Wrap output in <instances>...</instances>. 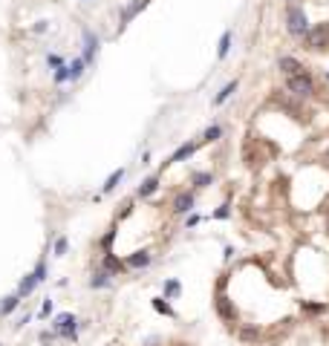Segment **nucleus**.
Returning <instances> with one entry per match:
<instances>
[{
  "label": "nucleus",
  "instance_id": "1",
  "mask_svg": "<svg viewBox=\"0 0 329 346\" xmlns=\"http://www.w3.org/2000/svg\"><path fill=\"white\" fill-rule=\"evenodd\" d=\"M283 29H286V35L294 38V41H303L306 38V32L312 29L309 23V15H306V9H303V3H286V9H283Z\"/></svg>",
  "mask_w": 329,
  "mask_h": 346
},
{
  "label": "nucleus",
  "instance_id": "2",
  "mask_svg": "<svg viewBox=\"0 0 329 346\" xmlns=\"http://www.w3.org/2000/svg\"><path fill=\"white\" fill-rule=\"evenodd\" d=\"M286 89L292 92L294 98H303V101H309L312 96H315V89H318V84H315V78H312V72H297V75H289L286 78Z\"/></svg>",
  "mask_w": 329,
  "mask_h": 346
},
{
  "label": "nucleus",
  "instance_id": "3",
  "mask_svg": "<svg viewBox=\"0 0 329 346\" xmlns=\"http://www.w3.org/2000/svg\"><path fill=\"white\" fill-rule=\"evenodd\" d=\"M49 326L58 332V337H64V340H75V337H78V326H81V323H78V318H75L72 311H64V314H55Z\"/></svg>",
  "mask_w": 329,
  "mask_h": 346
},
{
  "label": "nucleus",
  "instance_id": "4",
  "mask_svg": "<svg viewBox=\"0 0 329 346\" xmlns=\"http://www.w3.org/2000/svg\"><path fill=\"white\" fill-rule=\"evenodd\" d=\"M81 41H84V61H87V67L93 70V67H96V58H98V49H101V41H98V35L89 26H81Z\"/></svg>",
  "mask_w": 329,
  "mask_h": 346
},
{
  "label": "nucleus",
  "instance_id": "5",
  "mask_svg": "<svg viewBox=\"0 0 329 346\" xmlns=\"http://www.w3.org/2000/svg\"><path fill=\"white\" fill-rule=\"evenodd\" d=\"M301 44L306 46V49H326V46H329V23H318V26H312Z\"/></svg>",
  "mask_w": 329,
  "mask_h": 346
},
{
  "label": "nucleus",
  "instance_id": "6",
  "mask_svg": "<svg viewBox=\"0 0 329 346\" xmlns=\"http://www.w3.org/2000/svg\"><path fill=\"white\" fill-rule=\"evenodd\" d=\"M199 144H202V142H182L176 150L168 156V162H162V170H159V173H165V168H173V165H179V162H188L196 150H199Z\"/></svg>",
  "mask_w": 329,
  "mask_h": 346
},
{
  "label": "nucleus",
  "instance_id": "7",
  "mask_svg": "<svg viewBox=\"0 0 329 346\" xmlns=\"http://www.w3.org/2000/svg\"><path fill=\"white\" fill-rule=\"evenodd\" d=\"M194 208H196V191L191 187V191L176 194V199H173V205H170V213H176V216H188Z\"/></svg>",
  "mask_w": 329,
  "mask_h": 346
},
{
  "label": "nucleus",
  "instance_id": "8",
  "mask_svg": "<svg viewBox=\"0 0 329 346\" xmlns=\"http://www.w3.org/2000/svg\"><path fill=\"white\" fill-rule=\"evenodd\" d=\"M214 309H217V314H220V318H223L225 323H234V320H237V309H234V300L223 292V286H220V292H217Z\"/></svg>",
  "mask_w": 329,
  "mask_h": 346
},
{
  "label": "nucleus",
  "instance_id": "9",
  "mask_svg": "<svg viewBox=\"0 0 329 346\" xmlns=\"http://www.w3.org/2000/svg\"><path fill=\"white\" fill-rule=\"evenodd\" d=\"M125 263H127V271H142V268H151L153 254H151V248H139L133 254H127Z\"/></svg>",
  "mask_w": 329,
  "mask_h": 346
},
{
  "label": "nucleus",
  "instance_id": "10",
  "mask_svg": "<svg viewBox=\"0 0 329 346\" xmlns=\"http://www.w3.org/2000/svg\"><path fill=\"white\" fill-rule=\"evenodd\" d=\"M101 266H104V268H107V271H110L113 277H118L122 271H127L125 257H118L116 251H104V254H101Z\"/></svg>",
  "mask_w": 329,
  "mask_h": 346
},
{
  "label": "nucleus",
  "instance_id": "11",
  "mask_svg": "<svg viewBox=\"0 0 329 346\" xmlns=\"http://www.w3.org/2000/svg\"><path fill=\"white\" fill-rule=\"evenodd\" d=\"M87 286H89V289H96V292H101V289H110V286H113V274H110L104 266H98L96 271L89 274Z\"/></svg>",
  "mask_w": 329,
  "mask_h": 346
},
{
  "label": "nucleus",
  "instance_id": "12",
  "mask_svg": "<svg viewBox=\"0 0 329 346\" xmlns=\"http://www.w3.org/2000/svg\"><path fill=\"white\" fill-rule=\"evenodd\" d=\"M159 173H153V176H147V179H142V182H139V187H136V199H151L153 194H156V191H159Z\"/></svg>",
  "mask_w": 329,
  "mask_h": 346
},
{
  "label": "nucleus",
  "instance_id": "13",
  "mask_svg": "<svg viewBox=\"0 0 329 346\" xmlns=\"http://www.w3.org/2000/svg\"><path fill=\"white\" fill-rule=\"evenodd\" d=\"M277 70H280V75H297V72H303V64L294 58V55H280L277 58Z\"/></svg>",
  "mask_w": 329,
  "mask_h": 346
},
{
  "label": "nucleus",
  "instance_id": "14",
  "mask_svg": "<svg viewBox=\"0 0 329 346\" xmlns=\"http://www.w3.org/2000/svg\"><path fill=\"white\" fill-rule=\"evenodd\" d=\"M237 89H240V78L228 81V84H225V87H223V89H220V92H217V96L211 98V104H214V107H223L225 101H228V98H231L234 92H237Z\"/></svg>",
  "mask_w": 329,
  "mask_h": 346
},
{
  "label": "nucleus",
  "instance_id": "15",
  "mask_svg": "<svg viewBox=\"0 0 329 346\" xmlns=\"http://www.w3.org/2000/svg\"><path fill=\"white\" fill-rule=\"evenodd\" d=\"M214 173L211 170H196V173H191V187L194 191H205V187H211L214 185Z\"/></svg>",
  "mask_w": 329,
  "mask_h": 346
},
{
  "label": "nucleus",
  "instance_id": "16",
  "mask_svg": "<svg viewBox=\"0 0 329 346\" xmlns=\"http://www.w3.org/2000/svg\"><path fill=\"white\" fill-rule=\"evenodd\" d=\"M231 44H234V29H225L223 35H220V44H217V58L220 61H225L231 55Z\"/></svg>",
  "mask_w": 329,
  "mask_h": 346
},
{
  "label": "nucleus",
  "instance_id": "17",
  "mask_svg": "<svg viewBox=\"0 0 329 346\" xmlns=\"http://www.w3.org/2000/svg\"><path fill=\"white\" fill-rule=\"evenodd\" d=\"M125 173H127V168H118V170H113L110 176H107V182L101 185V194L98 196H107V194H113L118 185H122V179H125Z\"/></svg>",
  "mask_w": 329,
  "mask_h": 346
},
{
  "label": "nucleus",
  "instance_id": "18",
  "mask_svg": "<svg viewBox=\"0 0 329 346\" xmlns=\"http://www.w3.org/2000/svg\"><path fill=\"white\" fill-rule=\"evenodd\" d=\"M87 70H89V67H87V61H84V55L72 58V61H70V84H78Z\"/></svg>",
  "mask_w": 329,
  "mask_h": 346
},
{
  "label": "nucleus",
  "instance_id": "19",
  "mask_svg": "<svg viewBox=\"0 0 329 346\" xmlns=\"http://www.w3.org/2000/svg\"><path fill=\"white\" fill-rule=\"evenodd\" d=\"M20 303H23V297H20L18 292H15V294H6V297L0 300V318H9V314L18 309Z\"/></svg>",
  "mask_w": 329,
  "mask_h": 346
},
{
  "label": "nucleus",
  "instance_id": "20",
  "mask_svg": "<svg viewBox=\"0 0 329 346\" xmlns=\"http://www.w3.org/2000/svg\"><path fill=\"white\" fill-rule=\"evenodd\" d=\"M38 286H41V283H38L35 271H29V274H26V277H23V280H20V283H18V294H20V297H23V300H26V297H29V294H32V292H35Z\"/></svg>",
  "mask_w": 329,
  "mask_h": 346
},
{
  "label": "nucleus",
  "instance_id": "21",
  "mask_svg": "<svg viewBox=\"0 0 329 346\" xmlns=\"http://www.w3.org/2000/svg\"><path fill=\"white\" fill-rule=\"evenodd\" d=\"M144 6H147V0H133L130 6H125V9H122V26H127V23H130V20H133L136 15L144 9Z\"/></svg>",
  "mask_w": 329,
  "mask_h": 346
},
{
  "label": "nucleus",
  "instance_id": "22",
  "mask_svg": "<svg viewBox=\"0 0 329 346\" xmlns=\"http://www.w3.org/2000/svg\"><path fill=\"white\" fill-rule=\"evenodd\" d=\"M220 139H223V124L205 127V133L199 136V142H202V144H214V142H220Z\"/></svg>",
  "mask_w": 329,
  "mask_h": 346
},
{
  "label": "nucleus",
  "instance_id": "23",
  "mask_svg": "<svg viewBox=\"0 0 329 346\" xmlns=\"http://www.w3.org/2000/svg\"><path fill=\"white\" fill-rule=\"evenodd\" d=\"M151 306L159 311V314H165V318H176V311H173V306L168 303V297H153Z\"/></svg>",
  "mask_w": 329,
  "mask_h": 346
},
{
  "label": "nucleus",
  "instance_id": "24",
  "mask_svg": "<svg viewBox=\"0 0 329 346\" xmlns=\"http://www.w3.org/2000/svg\"><path fill=\"white\" fill-rule=\"evenodd\" d=\"M162 292H165L168 300H176L179 294H182V283H179V280H165V283H162Z\"/></svg>",
  "mask_w": 329,
  "mask_h": 346
},
{
  "label": "nucleus",
  "instance_id": "25",
  "mask_svg": "<svg viewBox=\"0 0 329 346\" xmlns=\"http://www.w3.org/2000/svg\"><path fill=\"white\" fill-rule=\"evenodd\" d=\"M52 84H55V87H64V84H70V61L64 64L61 70H55V72H52Z\"/></svg>",
  "mask_w": 329,
  "mask_h": 346
},
{
  "label": "nucleus",
  "instance_id": "26",
  "mask_svg": "<svg viewBox=\"0 0 329 346\" xmlns=\"http://www.w3.org/2000/svg\"><path fill=\"white\" fill-rule=\"evenodd\" d=\"M32 271H35V277H38V283H46V280H49V266H46V257H41L35 263V268H32Z\"/></svg>",
  "mask_w": 329,
  "mask_h": 346
},
{
  "label": "nucleus",
  "instance_id": "27",
  "mask_svg": "<svg viewBox=\"0 0 329 346\" xmlns=\"http://www.w3.org/2000/svg\"><path fill=\"white\" fill-rule=\"evenodd\" d=\"M240 340H246V343H257V340H260V329L257 326H243L240 329Z\"/></svg>",
  "mask_w": 329,
  "mask_h": 346
},
{
  "label": "nucleus",
  "instance_id": "28",
  "mask_svg": "<svg viewBox=\"0 0 329 346\" xmlns=\"http://www.w3.org/2000/svg\"><path fill=\"white\" fill-rule=\"evenodd\" d=\"M70 251V240L67 237H55V242H52V257H64Z\"/></svg>",
  "mask_w": 329,
  "mask_h": 346
},
{
  "label": "nucleus",
  "instance_id": "29",
  "mask_svg": "<svg viewBox=\"0 0 329 346\" xmlns=\"http://www.w3.org/2000/svg\"><path fill=\"white\" fill-rule=\"evenodd\" d=\"M116 234H118L116 228H110V231H107V234H104V237L98 240V248H101V251H113V242H116Z\"/></svg>",
  "mask_w": 329,
  "mask_h": 346
},
{
  "label": "nucleus",
  "instance_id": "30",
  "mask_svg": "<svg viewBox=\"0 0 329 346\" xmlns=\"http://www.w3.org/2000/svg\"><path fill=\"white\" fill-rule=\"evenodd\" d=\"M64 64H67V61H64V55H58V52H49V55H46V67H49L52 72L61 70Z\"/></svg>",
  "mask_w": 329,
  "mask_h": 346
},
{
  "label": "nucleus",
  "instance_id": "31",
  "mask_svg": "<svg viewBox=\"0 0 329 346\" xmlns=\"http://www.w3.org/2000/svg\"><path fill=\"white\" fill-rule=\"evenodd\" d=\"M228 216H231V205H228V202H223L217 211L211 213V219H228Z\"/></svg>",
  "mask_w": 329,
  "mask_h": 346
},
{
  "label": "nucleus",
  "instance_id": "32",
  "mask_svg": "<svg viewBox=\"0 0 329 346\" xmlns=\"http://www.w3.org/2000/svg\"><path fill=\"white\" fill-rule=\"evenodd\" d=\"M199 222H202V216H199V213H194V211H191V213H188V216H185V228H196V225H199Z\"/></svg>",
  "mask_w": 329,
  "mask_h": 346
},
{
  "label": "nucleus",
  "instance_id": "33",
  "mask_svg": "<svg viewBox=\"0 0 329 346\" xmlns=\"http://www.w3.org/2000/svg\"><path fill=\"white\" fill-rule=\"evenodd\" d=\"M52 309H55L52 300H44V303H41V311H38V318H49V314H52Z\"/></svg>",
  "mask_w": 329,
  "mask_h": 346
},
{
  "label": "nucleus",
  "instance_id": "34",
  "mask_svg": "<svg viewBox=\"0 0 329 346\" xmlns=\"http://www.w3.org/2000/svg\"><path fill=\"white\" fill-rule=\"evenodd\" d=\"M303 309L315 314V311H323V309H326V303H303Z\"/></svg>",
  "mask_w": 329,
  "mask_h": 346
},
{
  "label": "nucleus",
  "instance_id": "35",
  "mask_svg": "<svg viewBox=\"0 0 329 346\" xmlns=\"http://www.w3.org/2000/svg\"><path fill=\"white\" fill-rule=\"evenodd\" d=\"M55 337H58V332H55V329H52V332H41V343H52Z\"/></svg>",
  "mask_w": 329,
  "mask_h": 346
},
{
  "label": "nucleus",
  "instance_id": "36",
  "mask_svg": "<svg viewBox=\"0 0 329 346\" xmlns=\"http://www.w3.org/2000/svg\"><path fill=\"white\" fill-rule=\"evenodd\" d=\"M46 29H49V20H38L35 26H32V32H38V35H41V32H46Z\"/></svg>",
  "mask_w": 329,
  "mask_h": 346
},
{
  "label": "nucleus",
  "instance_id": "37",
  "mask_svg": "<svg viewBox=\"0 0 329 346\" xmlns=\"http://www.w3.org/2000/svg\"><path fill=\"white\" fill-rule=\"evenodd\" d=\"M223 257H225V263H228V260L234 257V248H231V245H225V254H223Z\"/></svg>",
  "mask_w": 329,
  "mask_h": 346
},
{
  "label": "nucleus",
  "instance_id": "38",
  "mask_svg": "<svg viewBox=\"0 0 329 346\" xmlns=\"http://www.w3.org/2000/svg\"><path fill=\"white\" fill-rule=\"evenodd\" d=\"M81 3H93V0H81Z\"/></svg>",
  "mask_w": 329,
  "mask_h": 346
},
{
  "label": "nucleus",
  "instance_id": "39",
  "mask_svg": "<svg viewBox=\"0 0 329 346\" xmlns=\"http://www.w3.org/2000/svg\"><path fill=\"white\" fill-rule=\"evenodd\" d=\"M326 78H329V72H326Z\"/></svg>",
  "mask_w": 329,
  "mask_h": 346
},
{
  "label": "nucleus",
  "instance_id": "40",
  "mask_svg": "<svg viewBox=\"0 0 329 346\" xmlns=\"http://www.w3.org/2000/svg\"><path fill=\"white\" fill-rule=\"evenodd\" d=\"M286 3H289V0H286Z\"/></svg>",
  "mask_w": 329,
  "mask_h": 346
}]
</instances>
